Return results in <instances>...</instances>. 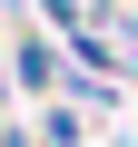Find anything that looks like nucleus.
Segmentation results:
<instances>
[{
  "label": "nucleus",
  "mask_w": 138,
  "mask_h": 147,
  "mask_svg": "<svg viewBox=\"0 0 138 147\" xmlns=\"http://www.w3.org/2000/svg\"><path fill=\"white\" fill-rule=\"evenodd\" d=\"M59 79H69L59 39H49V30H20V39H10V88H30V98H59Z\"/></svg>",
  "instance_id": "f257e3e1"
},
{
  "label": "nucleus",
  "mask_w": 138,
  "mask_h": 147,
  "mask_svg": "<svg viewBox=\"0 0 138 147\" xmlns=\"http://www.w3.org/2000/svg\"><path fill=\"white\" fill-rule=\"evenodd\" d=\"M40 147H89V118L69 98H40Z\"/></svg>",
  "instance_id": "f03ea898"
},
{
  "label": "nucleus",
  "mask_w": 138,
  "mask_h": 147,
  "mask_svg": "<svg viewBox=\"0 0 138 147\" xmlns=\"http://www.w3.org/2000/svg\"><path fill=\"white\" fill-rule=\"evenodd\" d=\"M0 147H40V137H30V127H0Z\"/></svg>",
  "instance_id": "7ed1b4c3"
}]
</instances>
